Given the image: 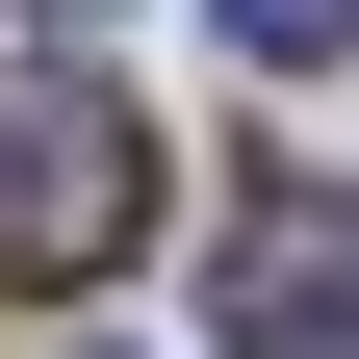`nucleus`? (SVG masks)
<instances>
[{
	"mask_svg": "<svg viewBox=\"0 0 359 359\" xmlns=\"http://www.w3.org/2000/svg\"><path fill=\"white\" fill-rule=\"evenodd\" d=\"M283 359H359V334H283Z\"/></svg>",
	"mask_w": 359,
	"mask_h": 359,
	"instance_id": "7ed1b4c3",
	"label": "nucleus"
},
{
	"mask_svg": "<svg viewBox=\"0 0 359 359\" xmlns=\"http://www.w3.org/2000/svg\"><path fill=\"white\" fill-rule=\"evenodd\" d=\"M154 231V128L103 77H0V283H103Z\"/></svg>",
	"mask_w": 359,
	"mask_h": 359,
	"instance_id": "f257e3e1",
	"label": "nucleus"
},
{
	"mask_svg": "<svg viewBox=\"0 0 359 359\" xmlns=\"http://www.w3.org/2000/svg\"><path fill=\"white\" fill-rule=\"evenodd\" d=\"M231 52H283V77H308V52H359V0H231Z\"/></svg>",
	"mask_w": 359,
	"mask_h": 359,
	"instance_id": "f03ea898",
	"label": "nucleus"
}]
</instances>
